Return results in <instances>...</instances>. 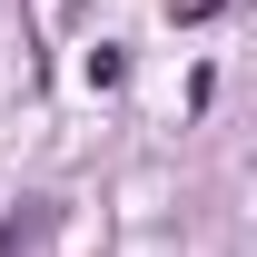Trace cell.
<instances>
[{
  "mask_svg": "<svg viewBox=\"0 0 257 257\" xmlns=\"http://www.w3.org/2000/svg\"><path fill=\"white\" fill-rule=\"evenodd\" d=\"M40 227H50V208H40V198H20V208L0 218V257H30V247H40Z\"/></svg>",
  "mask_w": 257,
  "mask_h": 257,
  "instance_id": "6da1fadb",
  "label": "cell"
},
{
  "mask_svg": "<svg viewBox=\"0 0 257 257\" xmlns=\"http://www.w3.org/2000/svg\"><path fill=\"white\" fill-rule=\"evenodd\" d=\"M79 69H89V89H119V79H128V50H119V40H99Z\"/></svg>",
  "mask_w": 257,
  "mask_h": 257,
  "instance_id": "7a4b0ae2",
  "label": "cell"
}]
</instances>
